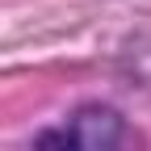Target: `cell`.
<instances>
[{"label": "cell", "instance_id": "obj_1", "mask_svg": "<svg viewBox=\"0 0 151 151\" xmlns=\"http://www.w3.org/2000/svg\"><path fill=\"white\" fill-rule=\"evenodd\" d=\"M126 139L130 126L113 105H84L63 126V151H113Z\"/></svg>", "mask_w": 151, "mask_h": 151}]
</instances>
